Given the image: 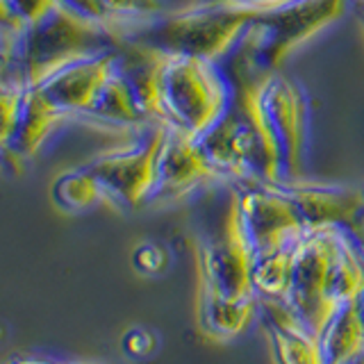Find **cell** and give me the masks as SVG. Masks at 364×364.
Instances as JSON below:
<instances>
[{
	"mask_svg": "<svg viewBox=\"0 0 364 364\" xmlns=\"http://www.w3.org/2000/svg\"><path fill=\"white\" fill-rule=\"evenodd\" d=\"M257 310V299H225L200 294V323L216 339H230L250 323Z\"/></svg>",
	"mask_w": 364,
	"mask_h": 364,
	"instance_id": "cell-16",
	"label": "cell"
},
{
	"mask_svg": "<svg viewBox=\"0 0 364 364\" xmlns=\"http://www.w3.org/2000/svg\"><path fill=\"white\" fill-rule=\"evenodd\" d=\"M326 364H346L364 355V316L358 301L341 305L318 335Z\"/></svg>",
	"mask_w": 364,
	"mask_h": 364,
	"instance_id": "cell-15",
	"label": "cell"
},
{
	"mask_svg": "<svg viewBox=\"0 0 364 364\" xmlns=\"http://www.w3.org/2000/svg\"><path fill=\"white\" fill-rule=\"evenodd\" d=\"M112 30L125 39L141 23L164 14V0H102Z\"/></svg>",
	"mask_w": 364,
	"mask_h": 364,
	"instance_id": "cell-19",
	"label": "cell"
},
{
	"mask_svg": "<svg viewBox=\"0 0 364 364\" xmlns=\"http://www.w3.org/2000/svg\"><path fill=\"white\" fill-rule=\"evenodd\" d=\"M0 112H3V130H0L3 155L5 162L14 164L16 171H21L23 162L37 155L57 125L66 121L64 114L39 94V89L5 80L0 89Z\"/></svg>",
	"mask_w": 364,
	"mask_h": 364,
	"instance_id": "cell-10",
	"label": "cell"
},
{
	"mask_svg": "<svg viewBox=\"0 0 364 364\" xmlns=\"http://www.w3.org/2000/svg\"><path fill=\"white\" fill-rule=\"evenodd\" d=\"M60 5V0H0L3 28L23 32L34 26V23H39L41 18H46Z\"/></svg>",
	"mask_w": 364,
	"mask_h": 364,
	"instance_id": "cell-20",
	"label": "cell"
},
{
	"mask_svg": "<svg viewBox=\"0 0 364 364\" xmlns=\"http://www.w3.org/2000/svg\"><path fill=\"white\" fill-rule=\"evenodd\" d=\"M250 21L253 16L248 14L189 3L141 23L125 39L168 55H191L221 64L244 37Z\"/></svg>",
	"mask_w": 364,
	"mask_h": 364,
	"instance_id": "cell-5",
	"label": "cell"
},
{
	"mask_svg": "<svg viewBox=\"0 0 364 364\" xmlns=\"http://www.w3.org/2000/svg\"><path fill=\"white\" fill-rule=\"evenodd\" d=\"M11 364H62V362H48V360H18Z\"/></svg>",
	"mask_w": 364,
	"mask_h": 364,
	"instance_id": "cell-25",
	"label": "cell"
},
{
	"mask_svg": "<svg viewBox=\"0 0 364 364\" xmlns=\"http://www.w3.org/2000/svg\"><path fill=\"white\" fill-rule=\"evenodd\" d=\"M257 310L262 312V323L278 364H326L318 337L291 314L284 301L257 296Z\"/></svg>",
	"mask_w": 364,
	"mask_h": 364,
	"instance_id": "cell-14",
	"label": "cell"
},
{
	"mask_svg": "<svg viewBox=\"0 0 364 364\" xmlns=\"http://www.w3.org/2000/svg\"><path fill=\"white\" fill-rule=\"evenodd\" d=\"M219 180H223V176L205 155L198 136H191L178 128H166L157 155V182L151 205L178 200L193 189Z\"/></svg>",
	"mask_w": 364,
	"mask_h": 364,
	"instance_id": "cell-12",
	"label": "cell"
},
{
	"mask_svg": "<svg viewBox=\"0 0 364 364\" xmlns=\"http://www.w3.org/2000/svg\"><path fill=\"white\" fill-rule=\"evenodd\" d=\"M166 134V125H148L130 144L112 148L82 164L96 180L102 200L119 210H139L151 205L157 182V155Z\"/></svg>",
	"mask_w": 364,
	"mask_h": 364,
	"instance_id": "cell-6",
	"label": "cell"
},
{
	"mask_svg": "<svg viewBox=\"0 0 364 364\" xmlns=\"http://www.w3.org/2000/svg\"><path fill=\"white\" fill-rule=\"evenodd\" d=\"M287 196L305 228L350 225L358 228V216L364 205V189L346 185H321V182L284 180L273 182Z\"/></svg>",
	"mask_w": 364,
	"mask_h": 364,
	"instance_id": "cell-13",
	"label": "cell"
},
{
	"mask_svg": "<svg viewBox=\"0 0 364 364\" xmlns=\"http://www.w3.org/2000/svg\"><path fill=\"white\" fill-rule=\"evenodd\" d=\"M353 0H296L255 16L244 37L221 62L230 77H259L278 71L287 55L344 16Z\"/></svg>",
	"mask_w": 364,
	"mask_h": 364,
	"instance_id": "cell-3",
	"label": "cell"
},
{
	"mask_svg": "<svg viewBox=\"0 0 364 364\" xmlns=\"http://www.w3.org/2000/svg\"><path fill=\"white\" fill-rule=\"evenodd\" d=\"M200 294L225 299H257L253 287V250L242 228L237 189L228 196L221 223L200 237Z\"/></svg>",
	"mask_w": 364,
	"mask_h": 364,
	"instance_id": "cell-7",
	"label": "cell"
},
{
	"mask_svg": "<svg viewBox=\"0 0 364 364\" xmlns=\"http://www.w3.org/2000/svg\"><path fill=\"white\" fill-rule=\"evenodd\" d=\"M364 289V244L350 225L307 228L296 246L294 276L284 305L314 333L341 305L358 301Z\"/></svg>",
	"mask_w": 364,
	"mask_h": 364,
	"instance_id": "cell-1",
	"label": "cell"
},
{
	"mask_svg": "<svg viewBox=\"0 0 364 364\" xmlns=\"http://www.w3.org/2000/svg\"><path fill=\"white\" fill-rule=\"evenodd\" d=\"M162 53V50H159ZM235 85L223 64L191 55L162 53L159 109L162 125L203 136L228 112Z\"/></svg>",
	"mask_w": 364,
	"mask_h": 364,
	"instance_id": "cell-4",
	"label": "cell"
},
{
	"mask_svg": "<svg viewBox=\"0 0 364 364\" xmlns=\"http://www.w3.org/2000/svg\"><path fill=\"white\" fill-rule=\"evenodd\" d=\"M360 225H364V205H362V212H360V216H358V228Z\"/></svg>",
	"mask_w": 364,
	"mask_h": 364,
	"instance_id": "cell-27",
	"label": "cell"
},
{
	"mask_svg": "<svg viewBox=\"0 0 364 364\" xmlns=\"http://www.w3.org/2000/svg\"><path fill=\"white\" fill-rule=\"evenodd\" d=\"M60 3L71 11H75V14L85 16L89 21H96V23H100V26H107L112 30L102 0H60Z\"/></svg>",
	"mask_w": 364,
	"mask_h": 364,
	"instance_id": "cell-22",
	"label": "cell"
},
{
	"mask_svg": "<svg viewBox=\"0 0 364 364\" xmlns=\"http://www.w3.org/2000/svg\"><path fill=\"white\" fill-rule=\"evenodd\" d=\"M346 364H364V355H360L358 360H353V362H346Z\"/></svg>",
	"mask_w": 364,
	"mask_h": 364,
	"instance_id": "cell-28",
	"label": "cell"
},
{
	"mask_svg": "<svg viewBox=\"0 0 364 364\" xmlns=\"http://www.w3.org/2000/svg\"><path fill=\"white\" fill-rule=\"evenodd\" d=\"M296 246L299 244L284 246L267 255H257L253 259V287L259 299H273V301L287 299L291 287V276H294Z\"/></svg>",
	"mask_w": 364,
	"mask_h": 364,
	"instance_id": "cell-17",
	"label": "cell"
},
{
	"mask_svg": "<svg viewBox=\"0 0 364 364\" xmlns=\"http://www.w3.org/2000/svg\"><path fill=\"white\" fill-rule=\"evenodd\" d=\"M291 3H296V0H191V5H198V7L237 11V14H248L253 18L262 14H271V11L282 9Z\"/></svg>",
	"mask_w": 364,
	"mask_h": 364,
	"instance_id": "cell-21",
	"label": "cell"
},
{
	"mask_svg": "<svg viewBox=\"0 0 364 364\" xmlns=\"http://www.w3.org/2000/svg\"><path fill=\"white\" fill-rule=\"evenodd\" d=\"M119 48L66 64L30 87L39 89V94L53 102L66 117V121H85L100 89L105 87L112 71L117 68Z\"/></svg>",
	"mask_w": 364,
	"mask_h": 364,
	"instance_id": "cell-11",
	"label": "cell"
},
{
	"mask_svg": "<svg viewBox=\"0 0 364 364\" xmlns=\"http://www.w3.org/2000/svg\"><path fill=\"white\" fill-rule=\"evenodd\" d=\"M53 200L66 212H85L102 200L96 180L87 173L85 166L66 171L53 182Z\"/></svg>",
	"mask_w": 364,
	"mask_h": 364,
	"instance_id": "cell-18",
	"label": "cell"
},
{
	"mask_svg": "<svg viewBox=\"0 0 364 364\" xmlns=\"http://www.w3.org/2000/svg\"><path fill=\"white\" fill-rule=\"evenodd\" d=\"M350 7H353V11H355L358 21L362 23V28H364V0H353Z\"/></svg>",
	"mask_w": 364,
	"mask_h": 364,
	"instance_id": "cell-24",
	"label": "cell"
},
{
	"mask_svg": "<svg viewBox=\"0 0 364 364\" xmlns=\"http://www.w3.org/2000/svg\"><path fill=\"white\" fill-rule=\"evenodd\" d=\"M121 43L123 39L107 26L60 5L23 32L3 28V80L23 87L37 85L57 68Z\"/></svg>",
	"mask_w": 364,
	"mask_h": 364,
	"instance_id": "cell-2",
	"label": "cell"
},
{
	"mask_svg": "<svg viewBox=\"0 0 364 364\" xmlns=\"http://www.w3.org/2000/svg\"><path fill=\"white\" fill-rule=\"evenodd\" d=\"M259 109L278 151L280 182L303 178L307 130H310V98L296 80L280 71L257 80Z\"/></svg>",
	"mask_w": 364,
	"mask_h": 364,
	"instance_id": "cell-8",
	"label": "cell"
},
{
	"mask_svg": "<svg viewBox=\"0 0 364 364\" xmlns=\"http://www.w3.org/2000/svg\"><path fill=\"white\" fill-rule=\"evenodd\" d=\"M358 303H360V310H362V316H364V289H362V294H360Z\"/></svg>",
	"mask_w": 364,
	"mask_h": 364,
	"instance_id": "cell-26",
	"label": "cell"
},
{
	"mask_svg": "<svg viewBox=\"0 0 364 364\" xmlns=\"http://www.w3.org/2000/svg\"><path fill=\"white\" fill-rule=\"evenodd\" d=\"M237 200L242 228L253 250L257 255H267L284 246L299 244L305 235V223L296 212L294 203L267 180H244L237 182Z\"/></svg>",
	"mask_w": 364,
	"mask_h": 364,
	"instance_id": "cell-9",
	"label": "cell"
},
{
	"mask_svg": "<svg viewBox=\"0 0 364 364\" xmlns=\"http://www.w3.org/2000/svg\"><path fill=\"white\" fill-rule=\"evenodd\" d=\"M134 264H136V269L144 271V273H157L159 269H162V264H164V255H162V250H159L157 246L144 244V246L136 248Z\"/></svg>",
	"mask_w": 364,
	"mask_h": 364,
	"instance_id": "cell-23",
	"label": "cell"
}]
</instances>
